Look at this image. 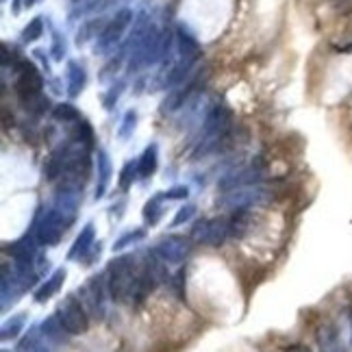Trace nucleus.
Instances as JSON below:
<instances>
[{
  "mask_svg": "<svg viewBox=\"0 0 352 352\" xmlns=\"http://www.w3.org/2000/svg\"><path fill=\"white\" fill-rule=\"evenodd\" d=\"M233 129V111L228 109L226 104H213L207 111L205 120H202V126L196 140V151L194 159L205 157L209 153L220 151V146L228 140Z\"/></svg>",
  "mask_w": 352,
  "mask_h": 352,
  "instance_id": "nucleus-1",
  "label": "nucleus"
},
{
  "mask_svg": "<svg viewBox=\"0 0 352 352\" xmlns=\"http://www.w3.org/2000/svg\"><path fill=\"white\" fill-rule=\"evenodd\" d=\"M107 285H109V296L116 302H133L135 283L138 274L135 272V261L131 254L116 256V259L107 265Z\"/></svg>",
  "mask_w": 352,
  "mask_h": 352,
  "instance_id": "nucleus-2",
  "label": "nucleus"
},
{
  "mask_svg": "<svg viewBox=\"0 0 352 352\" xmlns=\"http://www.w3.org/2000/svg\"><path fill=\"white\" fill-rule=\"evenodd\" d=\"M13 72H16V83H13L16 96L24 109L29 111V107L44 96V76L39 74L35 63H31L29 59H20L18 65L13 67Z\"/></svg>",
  "mask_w": 352,
  "mask_h": 352,
  "instance_id": "nucleus-3",
  "label": "nucleus"
},
{
  "mask_svg": "<svg viewBox=\"0 0 352 352\" xmlns=\"http://www.w3.org/2000/svg\"><path fill=\"white\" fill-rule=\"evenodd\" d=\"M274 200V192H270L265 187L252 185V187H241V189H231V192H224L218 198V207L228 209V211H237V209H254L267 205V202Z\"/></svg>",
  "mask_w": 352,
  "mask_h": 352,
  "instance_id": "nucleus-4",
  "label": "nucleus"
},
{
  "mask_svg": "<svg viewBox=\"0 0 352 352\" xmlns=\"http://www.w3.org/2000/svg\"><path fill=\"white\" fill-rule=\"evenodd\" d=\"M133 11L131 9H120L116 13V18L107 22V26L102 29V33L96 39V46H94V52L100 57H111L116 48L120 46L122 37H124V31L129 29V24L133 22Z\"/></svg>",
  "mask_w": 352,
  "mask_h": 352,
  "instance_id": "nucleus-5",
  "label": "nucleus"
},
{
  "mask_svg": "<svg viewBox=\"0 0 352 352\" xmlns=\"http://www.w3.org/2000/svg\"><path fill=\"white\" fill-rule=\"evenodd\" d=\"M33 226H35V237L39 241V246H57L67 228L72 226V220H67L61 211L52 207L39 215Z\"/></svg>",
  "mask_w": 352,
  "mask_h": 352,
  "instance_id": "nucleus-6",
  "label": "nucleus"
},
{
  "mask_svg": "<svg viewBox=\"0 0 352 352\" xmlns=\"http://www.w3.org/2000/svg\"><path fill=\"white\" fill-rule=\"evenodd\" d=\"M55 316L61 320L67 335H85L89 331V314L85 305L74 294L63 298V302L57 307Z\"/></svg>",
  "mask_w": 352,
  "mask_h": 352,
  "instance_id": "nucleus-7",
  "label": "nucleus"
},
{
  "mask_svg": "<svg viewBox=\"0 0 352 352\" xmlns=\"http://www.w3.org/2000/svg\"><path fill=\"white\" fill-rule=\"evenodd\" d=\"M107 294H109L107 274H94L87 285L83 289H78L80 302L85 305L87 314L96 320H102L107 316Z\"/></svg>",
  "mask_w": 352,
  "mask_h": 352,
  "instance_id": "nucleus-8",
  "label": "nucleus"
},
{
  "mask_svg": "<svg viewBox=\"0 0 352 352\" xmlns=\"http://www.w3.org/2000/svg\"><path fill=\"white\" fill-rule=\"evenodd\" d=\"M265 179V164L259 159H254L250 166L246 168H239L224 174L222 179L218 181V187L222 192H231V189H241V187H252V185H259Z\"/></svg>",
  "mask_w": 352,
  "mask_h": 352,
  "instance_id": "nucleus-9",
  "label": "nucleus"
},
{
  "mask_svg": "<svg viewBox=\"0 0 352 352\" xmlns=\"http://www.w3.org/2000/svg\"><path fill=\"white\" fill-rule=\"evenodd\" d=\"M153 252L168 265H181V263H185L189 252H192V237L166 235L155 243Z\"/></svg>",
  "mask_w": 352,
  "mask_h": 352,
  "instance_id": "nucleus-10",
  "label": "nucleus"
},
{
  "mask_svg": "<svg viewBox=\"0 0 352 352\" xmlns=\"http://www.w3.org/2000/svg\"><path fill=\"white\" fill-rule=\"evenodd\" d=\"M192 241L200 243V246L209 248H220L228 237V220L226 218H211V220H200L192 228Z\"/></svg>",
  "mask_w": 352,
  "mask_h": 352,
  "instance_id": "nucleus-11",
  "label": "nucleus"
},
{
  "mask_svg": "<svg viewBox=\"0 0 352 352\" xmlns=\"http://www.w3.org/2000/svg\"><path fill=\"white\" fill-rule=\"evenodd\" d=\"M37 237H35V226L31 233L22 235L18 241H13L7 246V252L11 254L13 259V265H16L22 274H31L33 272V265H35V259H37Z\"/></svg>",
  "mask_w": 352,
  "mask_h": 352,
  "instance_id": "nucleus-12",
  "label": "nucleus"
},
{
  "mask_svg": "<svg viewBox=\"0 0 352 352\" xmlns=\"http://www.w3.org/2000/svg\"><path fill=\"white\" fill-rule=\"evenodd\" d=\"M80 200H83V183L72 181V179H63L59 185L57 194H55V209L61 211L67 220L76 218V211L80 207Z\"/></svg>",
  "mask_w": 352,
  "mask_h": 352,
  "instance_id": "nucleus-13",
  "label": "nucleus"
},
{
  "mask_svg": "<svg viewBox=\"0 0 352 352\" xmlns=\"http://www.w3.org/2000/svg\"><path fill=\"white\" fill-rule=\"evenodd\" d=\"M198 85H200V76H189L185 83H181L176 89H170L168 98L161 102V113H174V111L183 109L189 96L198 89Z\"/></svg>",
  "mask_w": 352,
  "mask_h": 352,
  "instance_id": "nucleus-14",
  "label": "nucleus"
},
{
  "mask_svg": "<svg viewBox=\"0 0 352 352\" xmlns=\"http://www.w3.org/2000/svg\"><path fill=\"white\" fill-rule=\"evenodd\" d=\"M176 48H179V57L183 61H189V63H196L200 59V44L198 39L194 37V33L187 29L185 24H179L176 26Z\"/></svg>",
  "mask_w": 352,
  "mask_h": 352,
  "instance_id": "nucleus-15",
  "label": "nucleus"
},
{
  "mask_svg": "<svg viewBox=\"0 0 352 352\" xmlns=\"http://www.w3.org/2000/svg\"><path fill=\"white\" fill-rule=\"evenodd\" d=\"M316 340H318L320 352H348L344 342H342L340 329H337L333 322L320 324L318 331H316Z\"/></svg>",
  "mask_w": 352,
  "mask_h": 352,
  "instance_id": "nucleus-16",
  "label": "nucleus"
},
{
  "mask_svg": "<svg viewBox=\"0 0 352 352\" xmlns=\"http://www.w3.org/2000/svg\"><path fill=\"white\" fill-rule=\"evenodd\" d=\"M94 239H96V228H94V224L91 222H87L83 228H80V233H78V237L74 239V243H72V248H70V252H67V259H83V256L91 250V246H94Z\"/></svg>",
  "mask_w": 352,
  "mask_h": 352,
  "instance_id": "nucleus-17",
  "label": "nucleus"
},
{
  "mask_svg": "<svg viewBox=\"0 0 352 352\" xmlns=\"http://www.w3.org/2000/svg\"><path fill=\"white\" fill-rule=\"evenodd\" d=\"M67 96L76 98L80 96L85 83H87V72H85V65L78 63V61H67Z\"/></svg>",
  "mask_w": 352,
  "mask_h": 352,
  "instance_id": "nucleus-18",
  "label": "nucleus"
},
{
  "mask_svg": "<svg viewBox=\"0 0 352 352\" xmlns=\"http://www.w3.org/2000/svg\"><path fill=\"white\" fill-rule=\"evenodd\" d=\"M252 220H254V213L250 209L233 211V215L228 218V237H233V239L246 237L248 231H250V226H252Z\"/></svg>",
  "mask_w": 352,
  "mask_h": 352,
  "instance_id": "nucleus-19",
  "label": "nucleus"
},
{
  "mask_svg": "<svg viewBox=\"0 0 352 352\" xmlns=\"http://www.w3.org/2000/svg\"><path fill=\"white\" fill-rule=\"evenodd\" d=\"M67 272H65V267H59L52 272V276L46 278V283H42V287L35 289V302L37 305H44L46 300H50L52 296H55L61 287H63V280H65Z\"/></svg>",
  "mask_w": 352,
  "mask_h": 352,
  "instance_id": "nucleus-20",
  "label": "nucleus"
},
{
  "mask_svg": "<svg viewBox=\"0 0 352 352\" xmlns=\"http://www.w3.org/2000/svg\"><path fill=\"white\" fill-rule=\"evenodd\" d=\"M96 170H98V183H96V200H100L107 189H109V183H111V174H113V168H111V159L104 151H98L96 153Z\"/></svg>",
  "mask_w": 352,
  "mask_h": 352,
  "instance_id": "nucleus-21",
  "label": "nucleus"
},
{
  "mask_svg": "<svg viewBox=\"0 0 352 352\" xmlns=\"http://www.w3.org/2000/svg\"><path fill=\"white\" fill-rule=\"evenodd\" d=\"M65 164H67V153L65 146H59L57 151H52L50 157L44 164V179L46 181H57L65 174Z\"/></svg>",
  "mask_w": 352,
  "mask_h": 352,
  "instance_id": "nucleus-22",
  "label": "nucleus"
},
{
  "mask_svg": "<svg viewBox=\"0 0 352 352\" xmlns=\"http://www.w3.org/2000/svg\"><path fill=\"white\" fill-rule=\"evenodd\" d=\"M157 164H159V148L157 144H151L144 148L142 157L138 159V170H140V179H151L157 170Z\"/></svg>",
  "mask_w": 352,
  "mask_h": 352,
  "instance_id": "nucleus-23",
  "label": "nucleus"
},
{
  "mask_svg": "<svg viewBox=\"0 0 352 352\" xmlns=\"http://www.w3.org/2000/svg\"><path fill=\"white\" fill-rule=\"evenodd\" d=\"M70 138L72 142L80 144V146H85V148H94V129L91 124L85 120V118H80L76 122H72V131H70Z\"/></svg>",
  "mask_w": 352,
  "mask_h": 352,
  "instance_id": "nucleus-24",
  "label": "nucleus"
},
{
  "mask_svg": "<svg viewBox=\"0 0 352 352\" xmlns=\"http://www.w3.org/2000/svg\"><path fill=\"white\" fill-rule=\"evenodd\" d=\"M39 329H42L44 340H48V342H52V344H63L65 335H67V331L63 329V324H61V320H59L57 316L46 318Z\"/></svg>",
  "mask_w": 352,
  "mask_h": 352,
  "instance_id": "nucleus-25",
  "label": "nucleus"
},
{
  "mask_svg": "<svg viewBox=\"0 0 352 352\" xmlns=\"http://www.w3.org/2000/svg\"><path fill=\"white\" fill-rule=\"evenodd\" d=\"M104 20L98 18V20H87L85 24H80V29L76 33V46H85L91 39H98V35L102 33L104 29Z\"/></svg>",
  "mask_w": 352,
  "mask_h": 352,
  "instance_id": "nucleus-26",
  "label": "nucleus"
},
{
  "mask_svg": "<svg viewBox=\"0 0 352 352\" xmlns=\"http://www.w3.org/2000/svg\"><path fill=\"white\" fill-rule=\"evenodd\" d=\"M42 329L33 327L29 333H26L24 340L18 344V352H50V348L42 342Z\"/></svg>",
  "mask_w": 352,
  "mask_h": 352,
  "instance_id": "nucleus-27",
  "label": "nucleus"
},
{
  "mask_svg": "<svg viewBox=\"0 0 352 352\" xmlns=\"http://www.w3.org/2000/svg\"><path fill=\"white\" fill-rule=\"evenodd\" d=\"M161 215H164V196L159 194V196L151 198L144 205V222L155 226L161 220Z\"/></svg>",
  "mask_w": 352,
  "mask_h": 352,
  "instance_id": "nucleus-28",
  "label": "nucleus"
},
{
  "mask_svg": "<svg viewBox=\"0 0 352 352\" xmlns=\"http://www.w3.org/2000/svg\"><path fill=\"white\" fill-rule=\"evenodd\" d=\"M52 118L57 122H63V124H72V122L80 120V113L72 102H59L52 107Z\"/></svg>",
  "mask_w": 352,
  "mask_h": 352,
  "instance_id": "nucleus-29",
  "label": "nucleus"
},
{
  "mask_svg": "<svg viewBox=\"0 0 352 352\" xmlns=\"http://www.w3.org/2000/svg\"><path fill=\"white\" fill-rule=\"evenodd\" d=\"M24 324H26V316L24 314H18V316H13L11 320H7L3 324V331H0V337H3V342L16 340V337L24 331Z\"/></svg>",
  "mask_w": 352,
  "mask_h": 352,
  "instance_id": "nucleus-30",
  "label": "nucleus"
},
{
  "mask_svg": "<svg viewBox=\"0 0 352 352\" xmlns=\"http://www.w3.org/2000/svg\"><path fill=\"white\" fill-rule=\"evenodd\" d=\"M104 7H107V0H85V3H78L70 11V22H74L78 18H85V16H89V13H96Z\"/></svg>",
  "mask_w": 352,
  "mask_h": 352,
  "instance_id": "nucleus-31",
  "label": "nucleus"
},
{
  "mask_svg": "<svg viewBox=\"0 0 352 352\" xmlns=\"http://www.w3.org/2000/svg\"><path fill=\"white\" fill-rule=\"evenodd\" d=\"M144 237H146V231H144V228H133V231H129V233H124L122 237L116 239V243H113V252L124 250L126 246H135V243L142 241Z\"/></svg>",
  "mask_w": 352,
  "mask_h": 352,
  "instance_id": "nucleus-32",
  "label": "nucleus"
},
{
  "mask_svg": "<svg viewBox=\"0 0 352 352\" xmlns=\"http://www.w3.org/2000/svg\"><path fill=\"white\" fill-rule=\"evenodd\" d=\"M42 35H44V18L42 16L33 18L29 24L24 26V31H22L24 42H37V39L42 37Z\"/></svg>",
  "mask_w": 352,
  "mask_h": 352,
  "instance_id": "nucleus-33",
  "label": "nucleus"
},
{
  "mask_svg": "<svg viewBox=\"0 0 352 352\" xmlns=\"http://www.w3.org/2000/svg\"><path fill=\"white\" fill-rule=\"evenodd\" d=\"M138 176H140L138 161H126L124 168H122V172H120V189H122V192H126Z\"/></svg>",
  "mask_w": 352,
  "mask_h": 352,
  "instance_id": "nucleus-34",
  "label": "nucleus"
},
{
  "mask_svg": "<svg viewBox=\"0 0 352 352\" xmlns=\"http://www.w3.org/2000/svg\"><path fill=\"white\" fill-rule=\"evenodd\" d=\"M124 87H126L124 80H116V83L109 87V91H107L104 96H102V104H104V109H107V111L116 109V104H118V100H120V96H122V91H124Z\"/></svg>",
  "mask_w": 352,
  "mask_h": 352,
  "instance_id": "nucleus-35",
  "label": "nucleus"
},
{
  "mask_svg": "<svg viewBox=\"0 0 352 352\" xmlns=\"http://www.w3.org/2000/svg\"><path fill=\"white\" fill-rule=\"evenodd\" d=\"M124 59H126V52L120 50L118 57H111L109 61H107V65L102 67V72H100V80H102V83H107V80L116 76V72L120 70V65H122V61H124Z\"/></svg>",
  "mask_w": 352,
  "mask_h": 352,
  "instance_id": "nucleus-36",
  "label": "nucleus"
},
{
  "mask_svg": "<svg viewBox=\"0 0 352 352\" xmlns=\"http://www.w3.org/2000/svg\"><path fill=\"white\" fill-rule=\"evenodd\" d=\"M135 126H138V111L129 109L124 113V118H122V124H120V131H118L120 140H129L133 135V131H135Z\"/></svg>",
  "mask_w": 352,
  "mask_h": 352,
  "instance_id": "nucleus-37",
  "label": "nucleus"
},
{
  "mask_svg": "<svg viewBox=\"0 0 352 352\" xmlns=\"http://www.w3.org/2000/svg\"><path fill=\"white\" fill-rule=\"evenodd\" d=\"M50 55L55 61H63V57L67 55V44H65V37L61 33H52V48H50Z\"/></svg>",
  "mask_w": 352,
  "mask_h": 352,
  "instance_id": "nucleus-38",
  "label": "nucleus"
},
{
  "mask_svg": "<svg viewBox=\"0 0 352 352\" xmlns=\"http://www.w3.org/2000/svg\"><path fill=\"white\" fill-rule=\"evenodd\" d=\"M196 215V207L194 205H183L179 211H176L174 220H172V226H181V224H187Z\"/></svg>",
  "mask_w": 352,
  "mask_h": 352,
  "instance_id": "nucleus-39",
  "label": "nucleus"
},
{
  "mask_svg": "<svg viewBox=\"0 0 352 352\" xmlns=\"http://www.w3.org/2000/svg\"><path fill=\"white\" fill-rule=\"evenodd\" d=\"M161 196H164V200H185V198L189 196V187H185V185H176V187L168 189V192H164Z\"/></svg>",
  "mask_w": 352,
  "mask_h": 352,
  "instance_id": "nucleus-40",
  "label": "nucleus"
},
{
  "mask_svg": "<svg viewBox=\"0 0 352 352\" xmlns=\"http://www.w3.org/2000/svg\"><path fill=\"white\" fill-rule=\"evenodd\" d=\"M100 252H102V243L98 241V243H94V246H91V250L83 256V261H85V265H91L94 261H96L98 259V256H100Z\"/></svg>",
  "mask_w": 352,
  "mask_h": 352,
  "instance_id": "nucleus-41",
  "label": "nucleus"
},
{
  "mask_svg": "<svg viewBox=\"0 0 352 352\" xmlns=\"http://www.w3.org/2000/svg\"><path fill=\"white\" fill-rule=\"evenodd\" d=\"M11 61H13V65H18L20 57L11 55ZM3 67H9V46L7 44H3Z\"/></svg>",
  "mask_w": 352,
  "mask_h": 352,
  "instance_id": "nucleus-42",
  "label": "nucleus"
},
{
  "mask_svg": "<svg viewBox=\"0 0 352 352\" xmlns=\"http://www.w3.org/2000/svg\"><path fill=\"white\" fill-rule=\"evenodd\" d=\"M22 5H24L22 0H13V3H11V11H13V13H16V16H18V13L22 11Z\"/></svg>",
  "mask_w": 352,
  "mask_h": 352,
  "instance_id": "nucleus-43",
  "label": "nucleus"
},
{
  "mask_svg": "<svg viewBox=\"0 0 352 352\" xmlns=\"http://www.w3.org/2000/svg\"><path fill=\"white\" fill-rule=\"evenodd\" d=\"M285 352H311V350L305 346H289V348H285Z\"/></svg>",
  "mask_w": 352,
  "mask_h": 352,
  "instance_id": "nucleus-44",
  "label": "nucleus"
},
{
  "mask_svg": "<svg viewBox=\"0 0 352 352\" xmlns=\"http://www.w3.org/2000/svg\"><path fill=\"white\" fill-rule=\"evenodd\" d=\"M37 0H24V7H33Z\"/></svg>",
  "mask_w": 352,
  "mask_h": 352,
  "instance_id": "nucleus-45",
  "label": "nucleus"
},
{
  "mask_svg": "<svg viewBox=\"0 0 352 352\" xmlns=\"http://www.w3.org/2000/svg\"><path fill=\"white\" fill-rule=\"evenodd\" d=\"M74 3H80V0H74Z\"/></svg>",
  "mask_w": 352,
  "mask_h": 352,
  "instance_id": "nucleus-46",
  "label": "nucleus"
},
{
  "mask_svg": "<svg viewBox=\"0 0 352 352\" xmlns=\"http://www.w3.org/2000/svg\"><path fill=\"white\" fill-rule=\"evenodd\" d=\"M3 352H9V350H3Z\"/></svg>",
  "mask_w": 352,
  "mask_h": 352,
  "instance_id": "nucleus-47",
  "label": "nucleus"
},
{
  "mask_svg": "<svg viewBox=\"0 0 352 352\" xmlns=\"http://www.w3.org/2000/svg\"><path fill=\"white\" fill-rule=\"evenodd\" d=\"M3 3H5V0H3Z\"/></svg>",
  "mask_w": 352,
  "mask_h": 352,
  "instance_id": "nucleus-48",
  "label": "nucleus"
}]
</instances>
